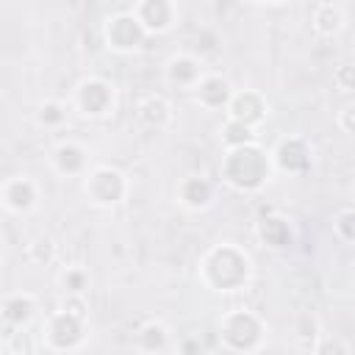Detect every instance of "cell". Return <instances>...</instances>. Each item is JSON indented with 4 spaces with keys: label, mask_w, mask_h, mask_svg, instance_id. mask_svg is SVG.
<instances>
[{
    "label": "cell",
    "mask_w": 355,
    "mask_h": 355,
    "mask_svg": "<svg viewBox=\"0 0 355 355\" xmlns=\"http://www.w3.org/2000/svg\"><path fill=\"white\" fill-rule=\"evenodd\" d=\"M227 116L233 122H241L247 128H255L258 122H263L269 116V103L258 92L244 89V92H236L233 100L227 103Z\"/></svg>",
    "instance_id": "obj_7"
},
{
    "label": "cell",
    "mask_w": 355,
    "mask_h": 355,
    "mask_svg": "<svg viewBox=\"0 0 355 355\" xmlns=\"http://www.w3.org/2000/svg\"><path fill=\"white\" fill-rule=\"evenodd\" d=\"M83 341V316L58 311L47 322V344L53 349H75Z\"/></svg>",
    "instance_id": "obj_6"
},
{
    "label": "cell",
    "mask_w": 355,
    "mask_h": 355,
    "mask_svg": "<svg viewBox=\"0 0 355 355\" xmlns=\"http://www.w3.org/2000/svg\"><path fill=\"white\" fill-rule=\"evenodd\" d=\"M53 166L61 175H80L86 169V150L75 141H61L53 150Z\"/></svg>",
    "instance_id": "obj_14"
},
{
    "label": "cell",
    "mask_w": 355,
    "mask_h": 355,
    "mask_svg": "<svg viewBox=\"0 0 355 355\" xmlns=\"http://www.w3.org/2000/svg\"><path fill=\"white\" fill-rule=\"evenodd\" d=\"M297 341L316 347V341H319V322H316V316L302 313V316L297 319Z\"/></svg>",
    "instance_id": "obj_23"
},
{
    "label": "cell",
    "mask_w": 355,
    "mask_h": 355,
    "mask_svg": "<svg viewBox=\"0 0 355 355\" xmlns=\"http://www.w3.org/2000/svg\"><path fill=\"white\" fill-rule=\"evenodd\" d=\"M275 161L280 169H288V172H300L308 166V150L300 139H286L280 141V147L275 150Z\"/></svg>",
    "instance_id": "obj_15"
},
{
    "label": "cell",
    "mask_w": 355,
    "mask_h": 355,
    "mask_svg": "<svg viewBox=\"0 0 355 355\" xmlns=\"http://www.w3.org/2000/svg\"><path fill=\"white\" fill-rule=\"evenodd\" d=\"M261 333H263V327H261L258 316L250 313V311H233V313H227L222 319V338L233 349H252V347H258Z\"/></svg>",
    "instance_id": "obj_4"
},
{
    "label": "cell",
    "mask_w": 355,
    "mask_h": 355,
    "mask_svg": "<svg viewBox=\"0 0 355 355\" xmlns=\"http://www.w3.org/2000/svg\"><path fill=\"white\" fill-rule=\"evenodd\" d=\"M178 194H180V202H183L186 208H194V211L208 208V205L214 202V186H211L205 178H200V175L186 178V180L180 183Z\"/></svg>",
    "instance_id": "obj_13"
},
{
    "label": "cell",
    "mask_w": 355,
    "mask_h": 355,
    "mask_svg": "<svg viewBox=\"0 0 355 355\" xmlns=\"http://www.w3.org/2000/svg\"><path fill=\"white\" fill-rule=\"evenodd\" d=\"M36 119H39V125H44V128H55V125H61V122L67 119V108H64L61 103H44V105L39 108Z\"/></svg>",
    "instance_id": "obj_24"
},
{
    "label": "cell",
    "mask_w": 355,
    "mask_h": 355,
    "mask_svg": "<svg viewBox=\"0 0 355 355\" xmlns=\"http://www.w3.org/2000/svg\"><path fill=\"white\" fill-rule=\"evenodd\" d=\"M75 108L86 116H103L114 108V89L103 78H86L75 89Z\"/></svg>",
    "instance_id": "obj_5"
},
{
    "label": "cell",
    "mask_w": 355,
    "mask_h": 355,
    "mask_svg": "<svg viewBox=\"0 0 355 355\" xmlns=\"http://www.w3.org/2000/svg\"><path fill=\"white\" fill-rule=\"evenodd\" d=\"M141 119H147L150 125H155V128H161V125H166L169 122V116H172V111H169V103L164 100V97H147L144 103H141Z\"/></svg>",
    "instance_id": "obj_21"
},
{
    "label": "cell",
    "mask_w": 355,
    "mask_h": 355,
    "mask_svg": "<svg viewBox=\"0 0 355 355\" xmlns=\"http://www.w3.org/2000/svg\"><path fill=\"white\" fill-rule=\"evenodd\" d=\"M197 100L205 105V108H227V103L233 100V92H230V83L219 75H205L200 80V86L194 89Z\"/></svg>",
    "instance_id": "obj_12"
},
{
    "label": "cell",
    "mask_w": 355,
    "mask_h": 355,
    "mask_svg": "<svg viewBox=\"0 0 355 355\" xmlns=\"http://www.w3.org/2000/svg\"><path fill=\"white\" fill-rule=\"evenodd\" d=\"M313 355H349V349L341 338H319L313 347Z\"/></svg>",
    "instance_id": "obj_26"
},
{
    "label": "cell",
    "mask_w": 355,
    "mask_h": 355,
    "mask_svg": "<svg viewBox=\"0 0 355 355\" xmlns=\"http://www.w3.org/2000/svg\"><path fill=\"white\" fill-rule=\"evenodd\" d=\"M105 36H108L111 47H116V50H133V47L141 42L144 28L139 25V19H136L133 11H130V14L114 17V19L108 22V28H105Z\"/></svg>",
    "instance_id": "obj_11"
},
{
    "label": "cell",
    "mask_w": 355,
    "mask_h": 355,
    "mask_svg": "<svg viewBox=\"0 0 355 355\" xmlns=\"http://www.w3.org/2000/svg\"><path fill=\"white\" fill-rule=\"evenodd\" d=\"M164 75H166V80H169L172 86H178V89H197L200 80L205 78L202 64H200L194 55H189V53L172 55V58L166 61V67H164Z\"/></svg>",
    "instance_id": "obj_9"
},
{
    "label": "cell",
    "mask_w": 355,
    "mask_h": 355,
    "mask_svg": "<svg viewBox=\"0 0 355 355\" xmlns=\"http://www.w3.org/2000/svg\"><path fill=\"white\" fill-rule=\"evenodd\" d=\"M214 266H225V269H219L222 277L214 286L216 291H233L236 286L247 283V277H250V258L230 244H222L205 255V261H202V280L205 283L214 277Z\"/></svg>",
    "instance_id": "obj_2"
},
{
    "label": "cell",
    "mask_w": 355,
    "mask_h": 355,
    "mask_svg": "<svg viewBox=\"0 0 355 355\" xmlns=\"http://www.w3.org/2000/svg\"><path fill=\"white\" fill-rule=\"evenodd\" d=\"M139 347L144 352H161L166 344H169V330L161 324V322H147L141 330H139Z\"/></svg>",
    "instance_id": "obj_18"
},
{
    "label": "cell",
    "mask_w": 355,
    "mask_h": 355,
    "mask_svg": "<svg viewBox=\"0 0 355 355\" xmlns=\"http://www.w3.org/2000/svg\"><path fill=\"white\" fill-rule=\"evenodd\" d=\"M133 17L139 19V25L144 31H155L164 33L178 22V8L166 0H155V3H139L133 8Z\"/></svg>",
    "instance_id": "obj_10"
},
{
    "label": "cell",
    "mask_w": 355,
    "mask_h": 355,
    "mask_svg": "<svg viewBox=\"0 0 355 355\" xmlns=\"http://www.w3.org/2000/svg\"><path fill=\"white\" fill-rule=\"evenodd\" d=\"M333 80L338 83L341 92H355V64H341L333 75Z\"/></svg>",
    "instance_id": "obj_27"
},
{
    "label": "cell",
    "mask_w": 355,
    "mask_h": 355,
    "mask_svg": "<svg viewBox=\"0 0 355 355\" xmlns=\"http://www.w3.org/2000/svg\"><path fill=\"white\" fill-rule=\"evenodd\" d=\"M86 194L94 205H116L128 197V178L119 169L97 166L86 175Z\"/></svg>",
    "instance_id": "obj_3"
},
{
    "label": "cell",
    "mask_w": 355,
    "mask_h": 355,
    "mask_svg": "<svg viewBox=\"0 0 355 355\" xmlns=\"http://www.w3.org/2000/svg\"><path fill=\"white\" fill-rule=\"evenodd\" d=\"M222 139H225L230 147H244V144H252L255 128H247V125H241V122L227 119V125L222 128Z\"/></svg>",
    "instance_id": "obj_22"
},
{
    "label": "cell",
    "mask_w": 355,
    "mask_h": 355,
    "mask_svg": "<svg viewBox=\"0 0 355 355\" xmlns=\"http://www.w3.org/2000/svg\"><path fill=\"white\" fill-rule=\"evenodd\" d=\"M58 283H61V291L67 297H80L89 288V272L80 266H69L58 275Z\"/></svg>",
    "instance_id": "obj_20"
},
{
    "label": "cell",
    "mask_w": 355,
    "mask_h": 355,
    "mask_svg": "<svg viewBox=\"0 0 355 355\" xmlns=\"http://www.w3.org/2000/svg\"><path fill=\"white\" fill-rule=\"evenodd\" d=\"M338 125L349 133H355V105H347L341 114H338Z\"/></svg>",
    "instance_id": "obj_28"
},
{
    "label": "cell",
    "mask_w": 355,
    "mask_h": 355,
    "mask_svg": "<svg viewBox=\"0 0 355 355\" xmlns=\"http://www.w3.org/2000/svg\"><path fill=\"white\" fill-rule=\"evenodd\" d=\"M341 25H344V17H341V8H338V6L322 3V6L313 8V28H316L319 33L333 36V33L341 31Z\"/></svg>",
    "instance_id": "obj_17"
},
{
    "label": "cell",
    "mask_w": 355,
    "mask_h": 355,
    "mask_svg": "<svg viewBox=\"0 0 355 355\" xmlns=\"http://www.w3.org/2000/svg\"><path fill=\"white\" fill-rule=\"evenodd\" d=\"M33 311H36V300H33V294H28V291L11 294V297H6V302H3V319H6L8 324H25V322L33 316Z\"/></svg>",
    "instance_id": "obj_16"
},
{
    "label": "cell",
    "mask_w": 355,
    "mask_h": 355,
    "mask_svg": "<svg viewBox=\"0 0 355 355\" xmlns=\"http://www.w3.org/2000/svg\"><path fill=\"white\" fill-rule=\"evenodd\" d=\"M36 200H39V189L28 175H17V178H8L3 183V205H6V211L28 214V211L36 208Z\"/></svg>",
    "instance_id": "obj_8"
},
{
    "label": "cell",
    "mask_w": 355,
    "mask_h": 355,
    "mask_svg": "<svg viewBox=\"0 0 355 355\" xmlns=\"http://www.w3.org/2000/svg\"><path fill=\"white\" fill-rule=\"evenodd\" d=\"M258 233H261V239H263L269 247H286V244H288V239H291L288 225H286L283 219H277V216L263 219V222H261V227H258Z\"/></svg>",
    "instance_id": "obj_19"
},
{
    "label": "cell",
    "mask_w": 355,
    "mask_h": 355,
    "mask_svg": "<svg viewBox=\"0 0 355 355\" xmlns=\"http://www.w3.org/2000/svg\"><path fill=\"white\" fill-rule=\"evenodd\" d=\"M336 233L344 239V241H355V211H338L336 214V222H333Z\"/></svg>",
    "instance_id": "obj_25"
},
{
    "label": "cell",
    "mask_w": 355,
    "mask_h": 355,
    "mask_svg": "<svg viewBox=\"0 0 355 355\" xmlns=\"http://www.w3.org/2000/svg\"><path fill=\"white\" fill-rule=\"evenodd\" d=\"M225 180L236 189H258L269 180V158L255 144L233 147L225 161Z\"/></svg>",
    "instance_id": "obj_1"
}]
</instances>
